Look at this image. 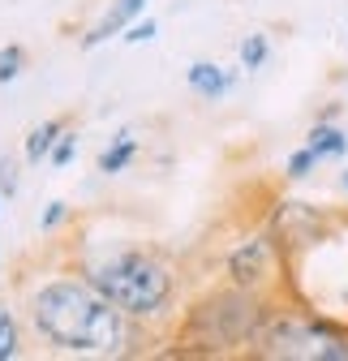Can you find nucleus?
I'll return each instance as SVG.
<instances>
[{
    "instance_id": "obj_16",
    "label": "nucleus",
    "mask_w": 348,
    "mask_h": 361,
    "mask_svg": "<svg viewBox=\"0 0 348 361\" xmlns=\"http://www.w3.org/2000/svg\"><path fill=\"white\" fill-rule=\"evenodd\" d=\"M73 151H77V133H61L56 147L48 151V164H52V168H65V164L73 159Z\"/></svg>"
},
{
    "instance_id": "obj_9",
    "label": "nucleus",
    "mask_w": 348,
    "mask_h": 361,
    "mask_svg": "<svg viewBox=\"0 0 348 361\" xmlns=\"http://www.w3.org/2000/svg\"><path fill=\"white\" fill-rule=\"evenodd\" d=\"M306 147H310L318 159H344V155H348V133H344V129H335L331 121H318V125L310 129Z\"/></svg>"
},
{
    "instance_id": "obj_1",
    "label": "nucleus",
    "mask_w": 348,
    "mask_h": 361,
    "mask_svg": "<svg viewBox=\"0 0 348 361\" xmlns=\"http://www.w3.org/2000/svg\"><path fill=\"white\" fill-rule=\"evenodd\" d=\"M30 323L35 331L65 348V353H95L116 357L129 348V314L116 310L91 280H52L30 297Z\"/></svg>"
},
{
    "instance_id": "obj_12",
    "label": "nucleus",
    "mask_w": 348,
    "mask_h": 361,
    "mask_svg": "<svg viewBox=\"0 0 348 361\" xmlns=\"http://www.w3.org/2000/svg\"><path fill=\"white\" fill-rule=\"evenodd\" d=\"M267 52H271V43H267V35H245V43H241V65L245 69H263L267 65Z\"/></svg>"
},
{
    "instance_id": "obj_3",
    "label": "nucleus",
    "mask_w": 348,
    "mask_h": 361,
    "mask_svg": "<svg viewBox=\"0 0 348 361\" xmlns=\"http://www.w3.org/2000/svg\"><path fill=\"white\" fill-rule=\"evenodd\" d=\"M254 353L275 361H348V336L310 319V314L267 310L263 327L254 336Z\"/></svg>"
},
{
    "instance_id": "obj_15",
    "label": "nucleus",
    "mask_w": 348,
    "mask_h": 361,
    "mask_svg": "<svg viewBox=\"0 0 348 361\" xmlns=\"http://www.w3.org/2000/svg\"><path fill=\"white\" fill-rule=\"evenodd\" d=\"M22 61H26V52L18 43H5V48H0V82H13L22 73Z\"/></svg>"
},
{
    "instance_id": "obj_6",
    "label": "nucleus",
    "mask_w": 348,
    "mask_h": 361,
    "mask_svg": "<svg viewBox=\"0 0 348 361\" xmlns=\"http://www.w3.org/2000/svg\"><path fill=\"white\" fill-rule=\"evenodd\" d=\"M271 271H275V237H249L241 241L232 254H228V280L237 288H263L271 280Z\"/></svg>"
},
{
    "instance_id": "obj_7",
    "label": "nucleus",
    "mask_w": 348,
    "mask_h": 361,
    "mask_svg": "<svg viewBox=\"0 0 348 361\" xmlns=\"http://www.w3.org/2000/svg\"><path fill=\"white\" fill-rule=\"evenodd\" d=\"M147 9V0H112V9H108V18L91 30V35H86L82 43H86V48H99V43H108L112 35H120L129 22H134L138 13Z\"/></svg>"
},
{
    "instance_id": "obj_19",
    "label": "nucleus",
    "mask_w": 348,
    "mask_h": 361,
    "mask_svg": "<svg viewBox=\"0 0 348 361\" xmlns=\"http://www.w3.org/2000/svg\"><path fill=\"white\" fill-rule=\"evenodd\" d=\"M344 190H348V168H344Z\"/></svg>"
},
{
    "instance_id": "obj_13",
    "label": "nucleus",
    "mask_w": 348,
    "mask_h": 361,
    "mask_svg": "<svg viewBox=\"0 0 348 361\" xmlns=\"http://www.w3.org/2000/svg\"><path fill=\"white\" fill-rule=\"evenodd\" d=\"M314 164H318V155H314L310 147H301V151H292V155H288L284 176H288V180H306V176L314 172Z\"/></svg>"
},
{
    "instance_id": "obj_10",
    "label": "nucleus",
    "mask_w": 348,
    "mask_h": 361,
    "mask_svg": "<svg viewBox=\"0 0 348 361\" xmlns=\"http://www.w3.org/2000/svg\"><path fill=\"white\" fill-rule=\"evenodd\" d=\"M138 155V142L134 138H129V133H120V138L99 155V172H108V176H116V172H125L129 168V159H134Z\"/></svg>"
},
{
    "instance_id": "obj_5",
    "label": "nucleus",
    "mask_w": 348,
    "mask_h": 361,
    "mask_svg": "<svg viewBox=\"0 0 348 361\" xmlns=\"http://www.w3.org/2000/svg\"><path fill=\"white\" fill-rule=\"evenodd\" d=\"M323 228H327V215L318 207H310V202L288 198V202H280L271 211V237L284 250H301V245L323 241Z\"/></svg>"
},
{
    "instance_id": "obj_2",
    "label": "nucleus",
    "mask_w": 348,
    "mask_h": 361,
    "mask_svg": "<svg viewBox=\"0 0 348 361\" xmlns=\"http://www.w3.org/2000/svg\"><path fill=\"white\" fill-rule=\"evenodd\" d=\"M91 284L116 305L125 310L129 319H151V314H163L168 301H172V267L159 262L155 254L147 250H125V254H112L108 262H99L91 271Z\"/></svg>"
},
{
    "instance_id": "obj_8",
    "label": "nucleus",
    "mask_w": 348,
    "mask_h": 361,
    "mask_svg": "<svg viewBox=\"0 0 348 361\" xmlns=\"http://www.w3.org/2000/svg\"><path fill=\"white\" fill-rule=\"evenodd\" d=\"M185 82H189V90H194V95H202V99H224V95H228V86H232V78H228L220 65H211V61H198V65H189Z\"/></svg>"
},
{
    "instance_id": "obj_11",
    "label": "nucleus",
    "mask_w": 348,
    "mask_h": 361,
    "mask_svg": "<svg viewBox=\"0 0 348 361\" xmlns=\"http://www.w3.org/2000/svg\"><path fill=\"white\" fill-rule=\"evenodd\" d=\"M65 133V125L61 121H48V125H39V129H30V138H26V159H48V151L56 147V138Z\"/></svg>"
},
{
    "instance_id": "obj_17",
    "label": "nucleus",
    "mask_w": 348,
    "mask_h": 361,
    "mask_svg": "<svg viewBox=\"0 0 348 361\" xmlns=\"http://www.w3.org/2000/svg\"><path fill=\"white\" fill-rule=\"evenodd\" d=\"M155 30H159V26H155V18H142V22L134 18L120 35H125V43H147V39H155Z\"/></svg>"
},
{
    "instance_id": "obj_18",
    "label": "nucleus",
    "mask_w": 348,
    "mask_h": 361,
    "mask_svg": "<svg viewBox=\"0 0 348 361\" xmlns=\"http://www.w3.org/2000/svg\"><path fill=\"white\" fill-rule=\"evenodd\" d=\"M61 219H65V202H52L48 211H43L39 224H43V233H52V228H61Z\"/></svg>"
},
{
    "instance_id": "obj_4",
    "label": "nucleus",
    "mask_w": 348,
    "mask_h": 361,
    "mask_svg": "<svg viewBox=\"0 0 348 361\" xmlns=\"http://www.w3.org/2000/svg\"><path fill=\"white\" fill-rule=\"evenodd\" d=\"M263 314L267 305H258L249 288H228V293H215L211 301H202L189 323H185V336L194 344H202L206 353H232L241 344H254L258 327H263Z\"/></svg>"
},
{
    "instance_id": "obj_14",
    "label": "nucleus",
    "mask_w": 348,
    "mask_h": 361,
    "mask_svg": "<svg viewBox=\"0 0 348 361\" xmlns=\"http://www.w3.org/2000/svg\"><path fill=\"white\" fill-rule=\"evenodd\" d=\"M18 357V323L9 310H0V361Z\"/></svg>"
}]
</instances>
